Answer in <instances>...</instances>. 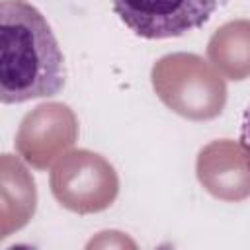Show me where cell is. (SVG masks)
Listing matches in <instances>:
<instances>
[{
	"instance_id": "obj_1",
	"label": "cell",
	"mask_w": 250,
	"mask_h": 250,
	"mask_svg": "<svg viewBox=\"0 0 250 250\" xmlns=\"http://www.w3.org/2000/svg\"><path fill=\"white\" fill-rule=\"evenodd\" d=\"M66 68L45 16L25 0L0 2V102L23 104L57 96Z\"/></svg>"
},
{
	"instance_id": "obj_2",
	"label": "cell",
	"mask_w": 250,
	"mask_h": 250,
	"mask_svg": "<svg viewBox=\"0 0 250 250\" xmlns=\"http://www.w3.org/2000/svg\"><path fill=\"white\" fill-rule=\"evenodd\" d=\"M219 0H111L117 18L143 39L186 35L209 21Z\"/></svg>"
},
{
	"instance_id": "obj_3",
	"label": "cell",
	"mask_w": 250,
	"mask_h": 250,
	"mask_svg": "<svg viewBox=\"0 0 250 250\" xmlns=\"http://www.w3.org/2000/svg\"><path fill=\"white\" fill-rule=\"evenodd\" d=\"M238 141H240V146L244 148V152L250 158V107L244 111V117H242V123H240V133H238Z\"/></svg>"
}]
</instances>
